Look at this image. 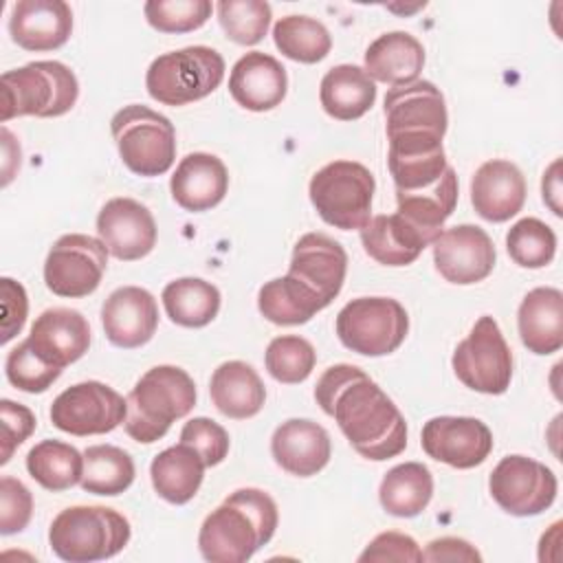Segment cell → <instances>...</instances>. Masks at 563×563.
<instances>
[{
  "label": "cell",
  "instance_id": "1",
  "mask_svg": "<svg viewBox=\"0 0 563 563\" xmlns=\"http://www.w3.org/2000/svg\"><path fill=\"white\" fill-rule=\"evenodd\" d=\"M387 167L396 189L409 191L435 183L449 167L442 139L446 134V103L431 81L389 88L385 95Z\"/></svg>",
  "mask_w": 563,
  "mask_h": 563
},
{
  "label": "cell",
  "instance_id": "3",
  "mask_svg": "<svg viewBox=\"0 0 563 563\" xmlns=\"http://www.w3.org/2000/svg\"><path fill=\"white\" fill-rule=\"evenodd\" d=\"M277 523V504L268 493L240 488L205 517L200 554L211 563H244L273 539Z\"/></svg>",
  "mask_w": 563,
  "mask_h": 563
},
{
  "label": "cell",
  "instance_id": "45",
  "mask_svg": "<svg viewBox=\"0 0 563 563\" xmlns=\"http://www.w3.org/2000/svg\"><path fill=\"white\" fill-rule=\"evenodd\" d=\"M33 515V495L15 477H0V532L15 534L22 532Z\"/></svg>",
  "mask_w": 563,
  "mask_h": 563
},
{
  "label": "cell",
  "instance_id": "49",
  "mask_svg": "<svg viewBox=\"0 0 563 563\" xmlns=\"http://www.w3.org/2000/svg\"><path fill=\"white\" fill-rule=\"evenodd\" d=\"M422 561H482L479 552L464 539L440 537L427 543Z\"/></svg>",
  "mask_w": 563,
  "mask_h": 563
},
{
  "label": "cell",
  "instance_id": "6",
  "mask_svg": "<svg viewBox=\"0 0 563 563\" xmlns=\"http://www.w3.org/2000/svg\"><path fill=\"white\" fill-rule=\"evenodd\" d=\"M2 86V121L13 117H62L79 97V81L75 73L55 59L31 62L26 66L7 70Z\"/></svg>",
  "mask_w": 563,
  "mask_h": 563
},
{
  "label": "cell",
  "instance_id": "29",
  "mask_svg": "<svg viewBox=\"0 0 563 563\" xmlns=\"http://www.w3.org/2000/svg\"><path fill=\"white\" fill-rule=\"evenodd\" d=\"M209 396L222 416L246 420L262 411L266 389L260 374L249 363L227 361L213 369Z\"/></svg>",
  "mask_w": 563,
  "mask_h": 563
},
{
  "label": "cell",
  "instance_id": "33",
  "mask_svg": "<svg viewBox=\"0 0 563 563\" xmlns=\"http://www.w3.org/2000/svg\"><path fill=\"white\" fill-rule=\"evenodd\" d=\"M257 308L275 325H299L310 321L325 303L306 284L286 273L260 288Z\"/></svg>",
  "mask_w": 563,
  "mask_h": 563
},
{
  "label": "cell",
  "instance_id": "25",
  "mask_svg": "<svg viewBox=\"0 0 563 563\" xmlns=\"http://www.w3.org/2000/svg\"><path fill=\"white\" fill-rule=\"evenodd\" d=\"M172 198L185 211L198 213L222 202L229 189V172L216 154L194 152L180 158L169 180Z\"/></svg>",
  "mask_w": 563,
  "mask_h": 563
},
{
  "label": "cell",
  "instance_id": "19",
  "mask_svg": "<svg viewBox=\"0 0 563 563\" xmlns=\"http://www.w3.org/2000/svg\"><path fill=\"white\" fill-rule=\"evenodd\" d=\"M347 273L345 249L325 233H306L297 240L288 275L306 284L325 306L341 292Z\"/></svg>",
  "mask_w": 563,
  "mask_h": 563
},
{
  "label": "cell",
  "instance_id": "41",
  "mask_svg": "<svg viewBox=\"0 0 563 563\" xmlns=\"http://www.w3.org/2000/svg\"><path fill=\"white\" fill-rule=\"evenodd\" d=\"M268 374L286 385L303 383L317 363V352L312 343L299 334L275 336L264 354Z\"/></svg>",
  "mask_w": 563,
  "mask_h": 563
},
{
  "label": "cell",
  "instance_id": "22",
  "mask_svg": "<svg viewBox=\"0 0 563 563\" xmlns=\"http://www.w3.org/2000/svg\"><path fill=\"white\" fill-rule=\"evenodd\" d=\"M288 90V77L282 62L262 51L242 55L229 75V92L238 106L251 112H266L279 106Z\"/></svg>",
  "mask_w": 563,
  "mask_h": 563
},
{
  "label": "cell",
  "instance_id": "5",
  "mask_svg": "<svg viewBox=\"0 0 563 563\" xmlns=\"http://www.w3.org/2000/svg\"><path fill=\"white\" fill-rule=\"evenodd\" d=\"M130 521L108 506L64 508L48 528L51 550L68 563L106 561L130 541Z\"/></svg>",
  "mask_w": 563,
  "mask_h": 563
},
{
  "label": "cell",
  "instance_id": "38",
  "mask_svg": "<svg viewBox=\"0 0 563 563\" xmlns=\"http://www.w3.org/2000/svg\"><path fill=\"white\" fill-rule=\"evenodd\" d=\"M273 40L284 57L299 64H317L332 48L330 31L310 15L279 18L273 26Z\"/></svg>",
  "mask_w": 563,
  "mask_h": 563
},
{
  "label": "cell",
  "instance_id": "30",
  "mask_svg": "<svg viewBox=\"0 0 563 563\" xmlns=\"http://www.w3.org/2000/svg\"><path fill=\"white\" fill-rule=\"evenodd\" d=\"M202 455L185 442L161 451L150 464L152 486L169 504H187L198 493L205 477Z\"/></svg>",
  "mask_w": 563,
  "mask_h": 563
},
{
  "label": "cell",
  "instance_id": "20",
  "mask_svg": "<svg viewBox=\"0 0 563 563\" xmlns=\"http://www.w3.org/2000/svg\"><path fill=\"white\" fill-rule=\"evenodd\" d=\"M9 33L24 51H55L73 33V11L64 0H18L11 9Z\"/></svg>",
  "mask_w": 563,
  "mask_h": 563
},
{
  "label": "cell",
  "instance_id": "31",
  "mask_svg": "<svg viewBox=\"0 0 563 563\" xmlns=\"http://www.w3.org/2000/svg\"><path fill=\"white\" fill-rule=\"evenodd\" d=\"M396 200H398L396 213L409 220L433 244V240L444 231L446 218L455 209L457 176L449 165V169L440 176V180L416 191H396Z\"/></svg>",
  "mask_w": 563,
  "mask_h": 563
},
{
  "label": "cell",
  "instance_id": "11",
  "mask_svg": "<svg viewBox=\"0 0 563 563\" xmlns=\"http://www.w3.org/2000/svg\"><path fill=\"white\" fill-rule=\"evenodd\" d=\"M451 365L473 391L497 396L510 387L512 354L493 317L484 314L475 321L468 336L457 343Z\"/></svg>",
  "mask_w": 563,
  "mask_h": 563
},
{
  "label": "cell",
  "instance_id": "18",
  "mask_svg": "<svg viewBox=\"0 0 563 563\" xmlns=\"http://www.w3.org/2000/svg\"><path fill=\"white\" fill-rule=\"evenodd\" d=\"M101 325L106 339L123 350L145 345L158 328V306L150 290L141 286H121L108 295L101 306Z\"/></svg>",
  "mask_w": 563,
  "mask_h": 563
},
{
  "label": "cell",
  "instance_id": "37",
  "mask_svg": "<svg viewBox=\"0 0 563 563\" xmlns=\"http://www.w3.org/2000/svg\"><path fill=\"white\" fill-rule=\"evenodd\" d=\"M134 475V460L114 444H92L84 451V475L79 484L86 493L121 495L132 486Z\"/></svg>",
  "mask_w": 563,
  "mask_h": 563
},
{
  "label": "cell",
  "instance_id": "13",
  "mask_svg": "<svg viewBox=\"0 0 563 563\" xmlns=\"http://www.w3.org/2000/svg\"><path fill=\"white\" fill-rule=\"evenodd\" d=\"M488 490L508 515L534 517L554 504L559 482L545 464L526 455H506L493 468Z\"/></svg>",
  "mask_w": 563,
  "mask_h": 563
},
{
  "label": "cell",
  "instance_id": "24",
  "mask_svg": "<svg viewBox=\"0 0 563 563\" xmlns=\"http://www.w3.org/2000/svg\"><path fill=\"white\" fill-rule=\"evenodd\" d=\"M271 453L277 466L297 477L317 475L330 462L328 431L308 418L282 422L271 438Z\"/></svg>",
  "mask_w": 563,
  "mask_h": 563
},
{
  "label": "cell",
  "instance_id": "36",
  "mask_svg": "<svg viewBox=\"0 0 563 563\" xmlns=\"http://www.w3.org/2000/svg\"><path fill=\"white\" fill-rule=\"evenodd\" d=\"M26 471L42 488L62 493L81 482L84 453L62 440H42L26 453Z\"/></svg>",
  "mask_w": 563,
  "mask_h": 563
},
{
  "label": "cell",
  "instance_id": "32",
  "mask_svg": "<svg viewBox=\"0 0 563 563\" xmlns=\"http://www.w3.org/2000/svg\"><path fill=\"white\" fill-rule=\"evenodd\" d=\"M319 99L332 119L354 121L374 106L376 84L361 66L339 64L323 75Z\"/></svg>",
  "mask_w": 563,
  "mask_h": 563
},
{
  "label": "cell",
  "instance_id": "7",
  "mask_svg": "<svg viewBox=\"0 0 563 563\" xmlns=\"http://www.w3.org/2000/svg\"><path fill=\"white\" fill-rule=\"evenodd\" d=\"M222 79V55L198 44L158 55L145 73V88L163 106H187L211 95Z\"/></svg>",
  "mask_w": 563,
  "mask_h": 563
},
{
  "label": "cell",
  "instance_id": "34",
  "mask_svg": "<svg viewBox=\"0 0 563 563\" xmlns=\"http://www.w3.org/2000/svg\"><path fill=\"white\" fill-rule=\"evenodd\" d=\"M433 497V475L420 462H405L389 468L378 486L380 506L394 517L420 515Z\"/></svg>",
  "mask_w": 563,
  "mask_h": 563
},
{
  "label": "cell",
  "instance_id": "15",
  "mask_svg": "<svg viewBox=\"0 0 563 563\" xmlns=\"http://www.w3.org/2000/svg\"><path fill=\"white\" fill-rule=\"evenodd\" d=\"M422 451L453 468L479 466L493 451V433L479 418L435 416L424 422Z\"/></svg>",
  "mask_w": 563,
  "mask_h": 563
},
{
  "label": "cell",
  "instance_id": "9",
  "mask_svg": "<svg viewBox=\"0 0 563 563\" xmlns=\"http://www.w3.org/2000/svg\"><path fill=\"white\" fill-rule=\"evenodd\" d=\"M110 132L123 165L139 176H161L176 161L174 123L147 106L121 108L110 119Z\"/></svg>",
  "mask_w": 563,
  "mask_h": 563
},
{
  "label": "cell",
  "instance_id": "28",
  "mask_svg": "<svg viewBox=\"0 0 563 563\" xmlns=\"http://www.w3.org/2000/svg\"><path fill=\"white\" fill-rule=\"evenodd\" d=\"M365 253L385 266H407L431 246V240L400 213L374 216L361 229Z\"/></svg>",
  "mask_w": 563,
  "mask_h": 563
},
{
  "label": "cell",
  "instance_id": "47",
  "mask_svg": "<svg viewBox=\"0 0 563 563\" xmlns=\"http://www.w3.org/2000/svg\"><path fill=\"white\" fill-rule=\"evenodd\" d=\"M358 561H422V550L418 548L416 539L396 530L376 534L369 545L361 552Z\"/></svg>",
  "mask_w": 563,
  "mask_h": 563
},
{
  "label": "cell",
  "instance_id": "26",
  "mask_svg": "<svg viewBox=\"0 0 563 563\" xmlns=\"http://www.w3.org/2000/svg\"><path fill=\"white\" fill-rule=\"evenodd\" d=\"M517 328L532 354H554L563 345V292L552 286L532 288L519 303Z\"/></svg>",
  "mask_w": 563,
  "mask_h": 563
},
{
  "label": "cell",
  "instance_id": "21",
  "mask_svg": "<svg viewBox=\"0 0 563 563\" xmlns=\"http://www.w3.org/2000/svg\"><path fill=\"white\" fill-rule=\"evenodd\" d=\"M471 202L477 216L488 222L510 220L526 202V178L521 169L506 158L482 163L471 180Z\"/></svg>",
  "mask_w": 563,
  "mask_h": 563
},
{
  "label": "cell",
  "instance_id": "14",
  "mask_svg": "<svg viewBox=\"0 0 563 563\" xmlns=\"http://www.w3.org/2000/svg\"><path fill=\"white\" fill-rule=\"evenodd\" d=\"M128 400L99 380H84L64 389L51 405V422L70 435H101L123 424Z\"/></svg>",
  "mask_w": 563,
  "mask_h": 563
},
{
  "label": "cell",
  "instance_id": "48",
  "mask_svg": "<svg viewBox=\"0 0 563 563\" xmlns=\"http://www.w3.org/2000/svg\"><path fill=\"white\" fill-rule=\"evenodd\" d=\"M0 306H2V336L0 343H9L24 328L29 314V297L20 282L11 277L0 279Z\"/></svg>",
  "mask_w": 563,
  "mask_h": 563
},
{
  "label": "cell",
  "instance_id": "46",
  "mask_svg": "<svg viewBox=\"0 0 563 563\" xmlns=\"http://www.w3.org/2000/svg\"><path fill=\"white\" fill-rule=\"evenodd\" d=\"M0 420H2V455L0 464H7L13 451L35 431V416L26 405L13 402L9 398L0 400Z\"/></svg>",
  "mask_w": 563,
  "mask_h": 563
},
{
  "label": "cell",
  "instance_id": "35",
  "mask_svg": "<svg viewBox=\"0 0 563 563\" xmlns=\"http://www.w3.org/2000/svg\"><path fill=\"white\" fill-rule=\"evenodd\" d=\"M163 308L172 323L183 328H205L220 310V290L200 277H180L169 282L163 292Z\"/></svg>",
  "mask_w": 563,
  "mask_h": 563
},
{
  "label": "cell",
  "instance_id": "16",
  "mask_svg": "<svg viewBox=\"0 0 563 563\" xmlns=\"http://www.w3.org/2000/svg\"><path fill=\"white\" fill-rule=\"evenodd\" d=\"M431 246L438 273L451 284H477L495 268V244L482 227L457 224L444 229Z\"/></svg>",
  "mask_w": 563,
  "mask_h": 563
},
{
  "label": "cell",
  "instance_id": "12",
  "mask_svg": "<svg viewBox=\"0 0 563 563\" xmlns=\"http://www.w3.org/2000/svg\"><path fill=\"white\" fill-rule=\"evenodd\" d=\"M108 268V249L99 238L66 233L55 240L44 262L46 288L57 297L79 299L95 292Z\"/></svg>",
  "mask_w": 563,
  "mask_h": 563
},
{
  "label": "cell",
  "instance_id": "4",
  "mask_svg": "<svg viewBox=\"0 0 563 563\" xmlns=\"http://www.w3.org/2000/svg\"><path fill=\"white\" fill-rule=\"evenodd\" d=\"M125 400V433L136 442L152 444L169 431L174 420L196 407V385L183 367L156 365L136 380Z\"/></svg>",
  "mask_w": 563,
  "mask_h": 563
},
{
  "label": "cell",
  "instance_id": "27",
  "mask_svg": "<svg viewBox=\"0 0 563 563\" xmlns=\"http://www.w3.org/2000/svg\"><path fill=\"white\" fill-rule=\"evenodd\" d=\"M424 66V48L411 33L389 31L376 37L365 51L363 70L389 86H407L418 81Z\"/></svg>",
  "mask_w": 563,
  "mask_h": 563
},
{
  "label": "cell",
  "instance_id": "50",
  "mask_svg": "<svg viewBox=\"0 0 563 563\" xmlns=\"http://www.w3.org/2000/svg\"><path fill=\"white\" fill-rule=\"evenodd\" d=\"M559 169H561V161L556 158L543 174V180H541V191H543V202L552 209L554 216H561V176H559Z\"/></svg>",
  "mask_w": 563,
  "mask_h": 563
},
{
  "label": "cell",
  "instance_id": "44",
  "mask_svg": "<svg viewBox=\"0 0 563 563\" xmlns=\"http://www.w3.org/2000/svg\"><path fill=\"white\" fill-rule=\"evenodd\" d=\"M180 442L191 444L202 455L207 466H216L229 455L227 429L205 416L185 422V427L180 429Z\"/></svg>",
  "mask_w": 563,
  "mask_h": 563
},
{
  "label": "cell",
  "instance_id": "43",
  "mask_svg": "<svg viewBox=\"0 0 563 563\" xmlns=\"http://www.w3.org/2000/svg\"><path fill=\"white\" fill-rule=\"evenodd\" d=\"M209 0H150L143 4L145 20L161 33H189L211 18Z\"/></svg>",
  "mask_w": 563,
  "mask_h": 563
},
{
  "label": "cell",
  "instance_id": "17",
  "mask_svg": "<svg viewBox=\"0 0 563 563\" xmlns=\"http://www.w3.org/2000/svg\"><path fill=\"white\" fill-rule=\"evenodd\" d=\"M97 235L108 253L121 262H134L156 246V222L152 211L134 198H112L97 216Z\"/></svg>",
  "mask_w": 563,
  "mask_h": 563
},
{
  "label": "cell",
  "instance_id": "40",
  "mask_svg": "<svg viewBox=\"0 0 563 563\" xmlns=\"http://www.w3.org/2000/svg\"><path fill=\"white\" fill-rule=\"evenodd\" d=\"M216 11L227 37L242 46L262 42L273 18L271 4L262 0H220Z\"/></svg>",
  "mask_w": 563,
  "mask_h": 563
},
{
  "label": "cell",
  "instance_id": "42",
  "mask_svg": "<svg viewBox=\"0 0 563 563\" xmlns=\"http://www.w3.org/2000/svg\"><path fill=\"white\" fill-rule=\"evenodd\" d=\"M4 372L15 389L26 394H42L59 378L62 367L44 361L33 350L29 339H24L7 354Z\"/></svg>",
  "mask_w": 563,
  "mask_h": 563
},
{
  "label": "cell",
  "instance_id": "8",
  "mask_svg": "<svg viewBox=\"0 0 563 563\" xmlns=\"http://www.w3.org/2000/svg\"><path fill=\"white\" fill-rule=\"evenodd\" d=\"M374 176L356 161L323 165L308 185V196L319 218L341 231L363 229L372 220Z\"/></svg>",
  "mask_w": 563,
  "mask_h": 563
},
{
  "label": "cell",
  "instance_id": "23",
  "mask_svg": "<svg viewBox=\"0 0 563 563\" xmlns=\"http://www.w3.org/2000/svg\"><path fill=\"white\" fill-rule=\"evenodd\" d=\"M29 343L48 363L66 367L90 347V325L79 310L48 308L31 325Z\"/></svg>",
  "mask_w": 563,
  "mask_h": 563
},
{
  "label": "cell",
  "instance_id": "2",
  "mask_svg": "<svg viewBox=\"0 0 563 563\" xmlns=\"http://www.w3.org/2000/svg\"><path fill=\"white\" fill-rule=\"evenodd\" d=\"M314 400L336 420L358 455L383 462L405 451L407 422L400 409L361 367H328L317 380Z\"/></svg>",
  "mask_w": 563,
  "mask_h": 563
},
{
  "label": "cell",
  "instance_id": "39",
  "mask_svg": "<svg viewBox=\"0 0 563 563\" xmlns=\"http://www.w3.org/2000/svg\"><path fill=\"white\" fill-rule=\"evenodd\" d=\"M506 251L521 268H543L554 260L556 235L539 218H521L506 233Z\"/></svg>",
  "mask_w": 563,
  "mask_h": 563
},
{
  "label": "cell",
  "instance_id": "10",
  "mask_svg": "<svg viewBox=\"0 0 563 563\" xmlns=\"http://www.w3.org/2000/svg\"><path fill=\"white\" fill-rule=\"evenodd\" d=\"M409 332L407 310L391 297H358L336 314L339 341L363 356L396 352Z\"/></svg>",
  "mask_w": 563,
  "mask_h": 563
}]
</instances>
